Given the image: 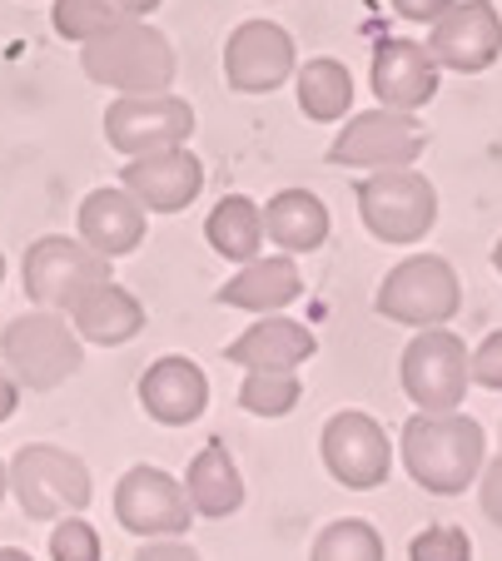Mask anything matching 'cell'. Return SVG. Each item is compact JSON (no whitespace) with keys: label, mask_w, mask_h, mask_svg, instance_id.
Here are the masks:
<instances>
[{"label":"cell","mask_w":502,"mask_h":561,"mask_svg":"<svg viewBox=\"0 0 502 561\" xmlns=\"http://www.w3.org/2000/svg\"><path fill=\"white\" fill-rule=\"evenodd\" d=\"M398 443H403L408 477L433 497L468 492V482H478L482 462H488L482 423L468 413H413Z\"/></svg>","instance_id":"6da1fadb"},{"label":"cell","mask_w":502,"mask_h":561,"mask_svg":"<svg viewBox=\"0 0 502 561\" xmlns=\"http://www.w3.org/2000/svg\"><path fill=\"white\" fill-rule=\"evenodd\" d=\"M80 70L110 85L115 95H170L174 85V45L145 21H125L110 35L80 45Z\"/></svg>","instance_id":"7a4b0ae2"},{"label":"cell","mask_w":502,"mask_h":561,"mask_svg":"<svg viewBox=\"0 0 502 561\" xmlns=\"http://www.w3.org/2000/svg\"><path fill=\"white\" fill-rule=\"evenodd\" d=\"M80 363H85V343L70 329V318L50 313V308H31V313L11 318L0 333V368L31 392L60 388L65 378L80 373Z\"/></svg>","instance_id":"3957f363"},{"label":"cell","mask_w":502,"mask_h":561,"mask_svg":"<svg viewBox=\"0 0 502 561\" xmlns=\"http://www.w3.org/2000/svg\"><path fill=\"white\" fill-rule=\"evenodd\" d=\"M11 492L31 522H60L90 507L95 488H90V467L76 453H65L55 443H25L21 453L5 462Z\"/></svg>","instance_id":"277c9868"},{"label":"cell","mask_w":502,"mask_h":561,"mask_svg":"<svg viewBox=\"0 0 502 561\" xmlns=\"http://www.w3.org/2000/svg\"><path fill=\"white\" fill-rule=\"evenodd\" d=\"M25 298L50 313H76L95 288L115 284L110 278V259H100L90 244L65 239V233H45L25 249Z\"/></svg>","instance_id":"5b68a950"},{"label":"cell","mask_w":502,"mask_h":561,"mask_svg":"<svg viewBox=\"0 0 502 561\" xmlns=\"http://www.w3.org/2000/svg\"><path fill=\"white\" fill-rule=\"evenodd\" d=\"M374 308L388 323H408V329H443L453 323L463 308V284L453 274L448 259L438 254H413L403 264L388 268V278L378 284Z\"/></svg>","instance_id":"8992f818"},{"label":"cell","mask_w":502,"mask_h":561,"mask_svg":"<svg viewBox=\"0 0 502 561\" xmlns=\"http://www.w3.org/2000/svg\"><path fill=\"white\" fill-rule=\"evenodd\" d=\"M358 214L384 244H423L438 224V190L418 170H378L358 184Z\"/></svg>","instance_id":"52a82bcc"},{"label":"cell","mask_w":502,"mask_h":561,"mask_svg":"<svg viewBox=\"0 0 502 561\" xmlns=\"http://www.w3.org/2000/svg\"><path fill=\"white\" fill-rule=\"evenodd\" d=\"M427 135L418 125V115H403V110H364L353 115L349 125L339 129V139L329 145V164L339 170H413L418 154H423Z\"/></svg>","instance_id":"ba28073f"},{"label":"cell","mask_w":502,"mask_h":561,"mask_svg":"<svg viewBox=\"0 0 502 561\" xmlns=\"http://www.w3.org/2000/svg\"><path fill=\"white\" fill-rule=\"evenodd\" d=\"M398 378L418 413H458L468 398V343L453 329H423L403 348Z\"/></svg>","instance_id":"9c48e42d"},{"label":"cell","mask_w":502,"mask_h":561,"mask_svg":"<svg viewBox=\"0 0 502 561\" xmlns=\"http://www.w3.org/2000/svg\"><path fill=\"white\" fill-rule=\"evenodd\" d=\"M319 453H323V467L339 488L349 492H374L388 482V467H393V443L388 433L378 427V417L358 413H333L319 433Z\"/></svg>","instance_id":"30bf717a"},{"label":"cell","mask_w":502,"mask_h":561,"mask_svg":"<svg viewBox=\"0 0 502 561\" xmlns=\"http://www.w3.org/2000/svg\"><path fill=\"white\" fill-rule=\"evenodd\" d=\"M115 522L139 541L155 537H184L194 522V507L184 497V482L170 477L164 467L139 462L119 477L115 488Z\"/></svg>","instance_id":"8fae6325"},{"label":"cell","mask_w":502,"mask_h":561,"mask_svg":"<svg viewBox=\"0 0 502 561\" xmlns=\"http://www.w3.org/2000/svg\"><path fill=\"white\" fill-rule=\"evenodd\" d=\"M194 135V110L180 95H119L105 110V139L110 149L139 159L160 154V149H180Z\"/></svg>","instance_id":"7c38bea8"},{"label":"cell","mask_w":502,"mask_h":561,"mask_svg":"<svg viewBox=\"0 0 502 561\" xmlns=\"http://www.w3.org/2000/svg\"><path fill=\"white\" fill-rule=\"evenodd\" d=\"M427 55L438 70L482 75L502 55V15L492 0H458L443 21H433Z\"/></svg>","instance_id":"4fadbf2b"},{"label":"cell","mask_w":502,"mask_h":561,"mask_svg":"<svg viewBox=\"0 0 502 561\" xmlns=\"http://www.w3.org/2000/svg\"><path fill=\"white\" fill-rule=\"evenodd\" d=\"M294 75V35L274 21H244L229 31L225 80L239 95H269Z\"/></svg>","instance_id":"5bb4252c"},{"label":"cell","mask_w":502,"mask_h":561,"mask_svg":"<svg viewBox=\"0 0 502 561\" xmlns=\"http://www.w3.org/2000/svg\"><path fill=\"white\" fill-rule=\"evenodd\" d=\"M119 190H129L145 214H180L199 199L204 164L190 149H160V154H139L119 170Z\"/></svg>","instance_id":"9a60e30c"},{"label":"cell","mask_w":502,"mask_h":561,"mask_svg":"<svg viewBox=\"0 0 502 561\" xmlns=\"http://www.w3.org/2000/svg\"><path fill=\"white\" fill-rule=\"evenodd\" d=\"M374 95L384 110H423L427 100L438 95V65L427 55V45L418 41H384L374 45Z\"/></svg>","instance_id":"2e32d148"},{"label":"cell","mask_w":502,"mask_h":561,"mask_svg":"<svg viewBox=\"0 0 502 561\" xmlns=\"http://www.w3.org/2000/svg\"><path fill=\"white\" fill-rule=\"evenodd\" d=\"M139 408L164 427H190L209 408V378H204L199 363L170 353V358L145 368V378H139Z\"/></svg>","instance_id":"e0dca14e"},{"label":"cell","mask_w":502,"mask_h":561,"mask_svg":"<svg viewBox=\"0 0 502 561\" xmlns=\"http://www.w3.org/2000/svg\"><path fill=\"white\" fill-rule=\"evenodd\" d=\"M313 353H319L313 329H304L294 318L264 313V323H249V329L229 343L225 358L239 363L244 373H299Z\"/></svg>","instance_id":"ac0fdd59"},{"label":"cell","mask_w":502,"mask_h":561,"mask_svg":"<svg viewBox=\"0 0 502 561\" xmlns=\"http://www.w3.org/2000/svg\"><path fill=\"white\" fill-rule=\"evenodd\" d=\"M145 224L150 214L139 209V199L129 190H90L80 204V244H90L100 259H125L145 244Z\"/></svg>","instance_id":"d6986e66"},{"label":"cell","mask_w":502,"mask_h":561,"mask_svg":"<svg viewBox=\"0 0 502 561\" xmlns=\"http://www.w3.org/2000/svg\"><path fill=\"white\" fill-rule=\"evenodd\" d=\"M219 304L225 308H244V313H278V308H289L294 298H304V274L289 254H259L219 288Z\"/></svg>","instance_id":"ffe728a7"},{"label":"cell","mask_w":502,"mask_h":561,"mask_svg":"<svg viewBox=\"0 0 502 561\" xmlns=\"http://www.w3.org/2000/svg\"><path fill=\"white\" fill-rule=\"evenodd\" d=\"M259 219H264V239L289 259L313 254L329 239V209L313 190H278L269 204H259Z\"/></svg>","instance_id":"44dd1931"},{"label":"cell","mask_w":502,"mask_h":561,"mask_svg":"<svg viewBox=\"0 0 502 561\" xmlns=\"http://www.w3.org/2000/svg\"><path fill=\"white\" fill-rule=\"evenodd\" d=\"M184 497H190L194 517H229V512L244 507V477H239V462L229 457V447L214 437V443L199 447V457L190 462V477H184Z\"/></svg>","instance_id":"7402d4cb"},{"label":"cell","mask_w":502,"mask_h":561,"mask_svg":"<svg viewBox=\"0 0 502 561\" xmlns=\"http://www.w3.org/2000/svg\"><path fill=\"white\" fill-rule=\"evenodd\" d=\"M70 329L80 333V343H100V348H119L145 329V304L129 288L105 284L70 313Z\"/></svg>","instance_id":"603a6c76"},{"label":"cell","mask_w":502,"mask_h":561,"mask_svg":"<svg viewBox=\"0 0 502 561\" xmlns=\"http://www.w3.org/2000/svg\"><path fill=\"white\" fill-rule=\"evenodd\" d=\"M204 239L219 259L229 264H249L264 249V219H259V204L244 199V194H225L214 204V214L204 219Z\"/></svg>","instance_id":"cb8c5ba5"},{"label":"cell","mask_w":502,"mask_h":561,"mask_svg":"<svg viewBox=\"0 0 502 561\" xmlns=\"http://www.w3.org/2000/svg\"><path fill=\"white\" fill-rule=\"evenodd\" d=\"M294 90H299V110L309 119H319V125H333V119H343L353 110V75L333 55H319V60L304 65Z\"/></svg>","instance_id":"d4e9b609"},{"label":"cell","mask_w":502,"mask_h":561,"mask_svg":"<svg viewBox=\"0 0 502 561\" xmlns=\"http://www.w3.org/2000/svg\"><path fill=\"white\" fill-rule=\"evenodd\" d=\"M309 561H384V537L364 517H339L313 537Z\"/></svg>","instance_id":"484cf974"},{"label":"cell","mask_w":502,"mask_h":561,"mask_svg":"<svg viewBox=\"0 0 502 561\" xmlns=\"http://www.w3.org/2000/svg\"><path fill=\"white\" fill-rule=\"evenodd\" d=\"M50 25H55L60 41L90 45V41H100V35H110L115 25H125V11L110 5V0H55Z\"/></svg>","instance_id":"4316f807"},{"label":"cell","mask_w":502,"mask_h":561,"mask_svg":"<svg viewBox=\"0 0 502 561\" xmlns=\"http://www.w3.org/2000/svg\"><path fill=\"white\" fill-rule=\"evenodd\" d=\"M299 373H244V382H239V408L254 417H284L299 408Z\"/></svg>","instance_id":"83f0119b"},{"label":"cell","mask_w":502,"mask_h":561,"mask_svg":"<svg viewBox=\"0 0 502 561\" xmlns=\"http://www.w3.org/2000/svg\"><path fill=\"white\" fill-rule=\"evenodd\" d=\"M408 561H472V537L458 522H433L427 531H418Z\"/></svg>","instance_id":"f1b7e54d"},{"label":"cell","mask_w":502,"mask_h":561,"mask_svg":"<svg viewBox=\"0 0 502 561\" xmlns=\"http://www.w3.org/2000/svg\"><path fill=\"white\" fill-rule=\"evenodd\" d=\"M50 561H100V531L90 527V522H80V512L76 517H65V522H55Z\"/></svg>","instance_id":"f546056e"},{"label":"cell","mask_w":502,"mask_h":561,"mask_svg":"<svg viewBox=\"0 0 502 561\" xmlns=\"http://www.w3.org/2000/svg\"><path fill=\"white\" fill-rule=\"evenodd\" d=\"M468 382L502 392V329L488 333V339H482L478 348L468 353Z\"/></svg>","instance_id":"4dcf8cb0"},{"label":"cell","mask_w":502,"mask_h":561,"mask_svg":"<svg viewBox=\"0 0 502 561\" xmlns=\"http://www.w3.org/2000/svg\"><path fill=\"white\" fill-rule=\"evenodd\" d=\"M478 502H482V512H488L492 527H502V453L482 462V472H478Z\"/></svg>","instance_id":"1f68e13d"},{"label":"cell","mask_w":502,"mask_h":561,"mask_svg":"<svg viewBox=\"0 0 502 561\" xmlns=\"http://www.w3.org/2000/svg\"><path fill=\"white\" fill-rule=\"evenodd\" d=\"M135 561H199V551L180 537H155V541H139Z\"/></svg>","instance_id":"d6a6232c"},{"label":"cell","mask_w":502,"mask_h":561,"mask_svg":"<svg viewBox=\"0 0 502 561\" xmlns=\"http://www.w3.org/2000/svg\"><path fill=\"white\" fill-rule=\"evenodd\" d=\"M458 0H393V11L403 15V21H413V25H433V21H443V15L453 11Z\"/></svg>","instance_id":"836d02e7"},{"label":"cell","mask_w":502,"mask_h":561,"mask_svg":"<svg viewBox=\"0 0 502 561\" xmlns=\"http://www.w3.org/2000/svg\"><path fill=\"white\" fill-rule=\"evenodd\" d=\"M21 408V382L0 368V423H11V413Z\"/></svg>","instance_id":"e575fe53"},{"label":"cell","mask_w":502,"mask_h":561,"mask_svg":"<svg viewBox=\"0 0 502 561\" xmlns=\"http://www.w3.org/2000/svg\"><path fill=\"white\" fill-rule=\"evenodd\" d=\"M110 5H119V11H125V21H145L160 0H110Z\"/></svg>","instance_id":"d590c367"},{"label":"cell","mask_w":502,"mask_h":561,"mask_svg":"<svg viewBox=\"0 0 502 561\" xmlns=\"http://www.w3.org/2000/svg\"><path fill=\"white\" fill-rule=\"evenodd\" d=\"M0 561H35L31 551H21V547H0Z\"/></svg>","instance_id":"8d00e7d4"},{"label":"cell","mask_w":502,"mask_h":561,"mask_svg":"<svg viewBox=\"0 0 502 561\" xmlns=\"http://www.w3.org/2000/svg\"><path fill=\"white\" fill-rule=\"evenodd\" d=\"M5 492H11V477H5V462H0V502H5Z\"/></svg>","instance_id":"74e56055"},{"label":"cell","mask_w":502,"mask_h":561,"mask_svg":"<svg viewBox=\"0 0 502 561\" xmlns=\"http://www.w3.org/2000/svg\"><path fill=\"white\" fill-rule=\"evenodd\" d=\"M492 268H498V274H502V239H498V244H492Z\"/></svg>","instance_id":"f35d334b"},{"label":"cell","mask_w":502,"mask_h":561,"mask_svg":"<svg viewBox=\"0 0 502 561\" xmlns=\"http://www.w3.org/2000/svg\"><path fill=\"white\" fill-rule=\"evenodd\" d=\"M0 284H5V254H0Z\"/></svg>","instance_id":"ab89813d"}]
</instances>
